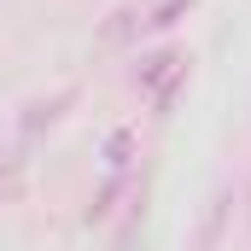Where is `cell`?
Returning <instances> with one entry per match:
<instances>
[{
	"mask_svg": "<svg viewBox=\"0 0 251 251\" xmlns=\"http://www.w3.org/2000/svg\"><path fill=\"white\" fill-rule=\"evenodd\" d=\"M181 76H187V64L176 59V53H152V59H140V88H152L158 105H170V94H176Z\"/></svg>",
	"mask_w": 251,
	"mask_h": 251,
	"instance_id": "obj_1",
	"label": "cell"
},
{
	"mask_svg": "<svg viewBox=\"0 0 251 251\" xmlns=\"http://www.w3.org/2000/svg\"><path fill=\"white\" fill-rule=\"evenodd\" d=\"M181 6H187V0H164V6H158L146 24H152V29H164V24H176V12H181Z\"/></svg>",
	"mask_w": 251,
	"mask_h": 251,
	"instance_id": "obj_2",
	"label": "cell"
}]
</instances>
